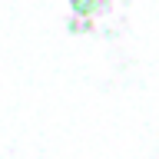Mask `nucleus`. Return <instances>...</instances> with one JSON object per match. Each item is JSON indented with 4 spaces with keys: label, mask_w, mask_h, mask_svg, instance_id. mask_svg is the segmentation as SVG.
Returning a JSON list of instances; mask_svg holds the SVG:
<instances>
[]
</instances>
